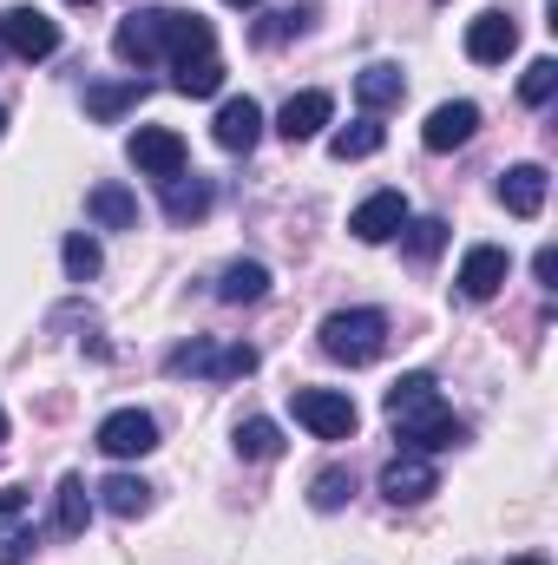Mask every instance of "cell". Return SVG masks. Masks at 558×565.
I'll return each instance as SVG.
<instances>
[{
	"label": "cell",
	"instance_id": "obj_36",
	"mask_svg": "<svg viewBox=\"0 0 558 565\" xmlns=\"http://www.w3.org/2000/svg\"><path fill=\"white\" fill-rule=\"evenodd\" d=\"M224 7H257V0H224Z\"/></svg>",
	"mask_w": 558,
	"mask_h": 565
},
{
	"label": "cell",
	"instance_id": "obj_31",
	"mask_svg": "<svg viewBox=\"0 0 558 565\" xmlns=\"http://www.w3.org/2000/svg\"><path fill=\"white\" fill-rule=\"evenodd\" d=\"M552 93H558V60H533L526 79H519V99H526V106H546Z\"/></svg>",
	"mask_w": 558,
	"mask_h": 565
},
{
	"label": "cell",
	"instance_id": "obj_25",
	"mask_svg": "<svg viewBox=\"0 0 558 565\" xmlns=\"http://www.w3.org/2000/svg\"><path fill=\"white\" fill-rule=\"evenodd\" d=\"M264 289H270V270H264V264H230V270L217 277V296H224V302H257Z\"/></svg>",
	"mask_w": 558,
	"mask_h": 565
},
{
	"label": "cell",
	"instance_id": "obj_13",
	"mask_svg": "<svg viewBox=\"0 0 558 565\" xmlns=\"http://www.w3.org/2000/svg\"><path fill=\"white\" fill-rule=\"evenodd\" d=\"M473 132H480V106H473V99H447V106L427 113L420 145H427V151H453V145H466Z\"/></svg>",
	"mask_w": 558,
	"mask_h": 565
},
{
	"label": "cell",
	"instance_id": "obj_7",
	"mask_svg": "<svg viewBox=\"0 0 558 565\" xmlns=\"http://www.w3.org/2000/svg\"><path fill=\"white\" fill-rule=\"evenodd\" d=\"M408 217H415V211H408V198H401V191H368V198L348 211V231H355L362 244H388V237H401V231H408Z\"/></svg>",
	"mask_w": 558,
	"mask_h": 565
},
{
	"label": "cell",
	"instance_id": "obj_34",
	"mask_svg": "<svg viewBox=\"0 0 558 565\" xmlns=\"http://www.w3.org/2000/svg\"><path fill=\"white\" fill-rule=\"evenodd\" d=\"M13 507H26V500H20L13 487H0V513H13Z\"/></svg>",
	"mask_w": 558,
	"mask_h": 565
},
{
	"label": "cell",
	"instance_id": "obj_21",
	"mask_svg": "<svg viewBox=\"0 0 558 565\" xmlns=\"http://www.w3.org/2000/svg\"><path fill=\"white\" fill-rule=\"evenodd\" d=\"M401 93H408V73H401V66H368V73H355V99H362L368 113L401 106Z\"/></svg>",
	"mask_w": 558,
	"mask_h": 565
},
{
	"label": "cell",
	"instance_id": "obj_6",
	"mask_svg": "<svg viewBox=\"0 0 558 565\" xmlns=\"http://www.w3.org/2000/svg\"><path fill=\"white\" fill-rule=\"evenodd\" d=\"M0 46L20 60H53L60 53V20H46L40 7H13L0 13Z\"/></svg>",
	"mask_w": 558,
	"mask_h": 565
},
{
	"label": "cell",
	"instance_id": "obj_15",
	"mask_svg": "<svg viewBox=\"0 0 558 565\" xmlns=\"http://www.w3.org/2000/svg\"><path fill=\"white\" fill-rule=\"evenodd\" d=\"M211 139L224 145V151H250V145L264 139V106L257 99H224L217 119H211Z\"/></svg>",
	"mask_w": 558,
	"mask_h": 565
},
{
	"label": "cell",
	"instance_id": "obj_12",
	"mask_svg": "<svg viewBox=\"0 0 558 565\" xmlns=\"http://www.w3.org/2000/svg\"><path fill=\"white\" fill-rule=\"evenodd\" d=\"M513 53H519L513 13H480V20H466V60H473V66H506Z\"/></svg>",
	"mask_w": 558,
	"mask_h": 565
},
{
	"label": "cell",
	"instance_id": "obj_24",
	"mask_svg": "<svg viewBox=\"0 0 558 565\" xmlns=\"http://www.w3.org/2000/svg\"><path fill=\"white\" fill-rule=\"evenodd\" d=\"M86 520H93V493H86V480H79V473H66V480H60V533H66V540H79V533H86Z\"/></svg>",
	"mask_w": 558,
	"mask_h": 565
},
{
	"label": "cell",
	"instance_id": "obj_20",
	"mask_svg": "<svg viewBox=\"0 0 558 565\" xmlns=\"http://www.w3.org/2000/svg\"><path fill=\"white\" fill-rule=\"evenodd\" d=\"M171 86H178L184 99H211V93H224V60H217V53L171 60Z\"/></svg>",
	"mask_w": 558,
	"mask_h": 565
},
{
	"label": "cell",
	"instance_id": "obj_40",
	"mask_svg": "<svg viewBox=\"0 0 558 565\" xmlns=\"http://www.w3.org/2000/svg\"><path fill=\"white\" fill-rule=\"evenodd\" d=\"M0 53H7V46H0Z\"/></svg>",
	"mask_w": 558,
	"mask_h": 565
},
{
	"label": "cell",
	"instance_id": "obj_28",
	"mask_svg": "<svg viewBox=\"0 0 558 565\" xmlns=\"http://www.w3.org/2000/svg\"><path fill=\"white\" fill-rule=\"evenodd\" d=\"M60 257H66V277H73V282H93V277H99V264H106V257H99V244H93L86 231H73V237L60 244Z\"/></svg>",
	"mask_w": 558,
	"mask_h": 565
},
{
	"label": "cell",
	"instance_id": "obj_29",
	"mask_svg": "<svg viewBox=\"0 0 558 565\" xmlns=\"http://www.w3.org/2000/svg\"><path fill=\"white\" fill-rule=\"evenodd\" d=\"M33 553V526H26V507L0 513V565H20Z\"/></svg>",
	"mask_w": 558,
	"mask_h": 565
},
{
	"label": "cell",
	"instance_id": "obj_33",
	"mask_svg": "<svg viewBox=\"0 0 558 565\" xmlns=\"http://www.w3.org/2000/svg\"><path fill=\"white\" fill-rule=\"evenodd\" d=\"M533 277H539V282H558V250H539V257H533Z\"/></svg>",
	"mask_w": 558,
	"mask_h": 565
},
{
	"label": "cell",
	"instance_id": "obj_14",
	"mask_svg": "<svg viewBox=\"0 0 558 565\" xmlns=\"http://www.w3.org/2000/svg\"><path fill=\"white\" fill-rule=\"evenodd\" d=\"M329 119H335V99H329V93H296V99L277 113V132L289 145H309V139H322Z\"/></svg>",
	"mask_w": 558,
	"mask_h": 565
},
{
	"label": "cell",
	"instance_id": "obj_16",
	"mask_svg": "<svg viewBox=\"0 0 558 565\" xmlns=\"http://www.w3.org/2000/svg\"><path fill=\"white\" fill-rule=\"evenodd\" d=\"M546 191H552L546 164H513V171L500 178V204H506L513 217H539V211H546Z\"/></svg>",
	"mask_w": 558,
	"mask_h": 565
},
{
	"label": "cell",
	"instance_id": "obj_23",
	"mask_svg": "<svg viewBox=\"0 0 558 565\" xmlns=\"http://www.w3.org/2000/svg\"><path fill=\"white\" fill-rule=\"evenodd\" d=\"M382 126L375 119H355V126H342V132H329V158H342V164H355V158H375L382 151Z\"/></svg>",
	"mask_w": 558,
	"mask_h": 565
},
{
	"label": "cell",
	"instance_id": "obj_27",
	"mask_svg": "<svg viewBox=\"0 0 558 565\" xmlns=\"http://www.w3.org/2000/svg\"><path fill=\"white\" fill-rule=\"evenodd\" d=\"M348 493H355V473H348V467H322L315 487H309V507H315V513H335Z\"/></svg>",
	"mask_w": 558,
	"mask_h": 565
},
{
	"label": "cell",
	"instance_id": "obj_11",
	"mask_svg": "<svg viewBox=\"0 0 558 565\" xmlns=\"http://www.w3.org/2000/svg\"><path fill=\"white\" fill-rule=\"evenodd\" d=\"M99 447H106L112 460H144V454L158 447V422H151L144 408H119V415L99 422Z\"/></svg>",
	"mask_w": 558,
	"mask_h": 565
},
{
	"label": "cell",
	"instance_id": "obj_32",
	"mask_svg": "<svg viewBox=\"0 0 558 565\" xmlns=\"http://www.w3.org/2000/svg\"><path fill=\"white\" fill-rule=\"evenodd\" d=\"M309 20H315V7H282V13H270V20L257 26V40H264V46H277V40H289V33H302Z\"/></svg>",
	"mask_w": 558,
	"mask_h": 565
},
{
	"label": "cell",
	"instance_id": "obj_8",
	"mask_svg": "<svg viewBox=\"0 0 558 565\" xmlns=\"http://www.w3.org/2000/svg\"><path fill=\"white\" fill-rule=\"evenodd\" d=\"M126 158L139 164L144 178H158V184H164V178H178V171H184V158H191V151H184V139H178L171 126H139V132L126 139Z\"/></svg>",
	"mask_w": 558,
	"mask_h": 565
},
{
	"label": "cell",
	"instance_id": "obj_2",
	"mask_svg": "<svg viewBox=\"0 0 558 565\" xmlns=\"http://www.w3.org/2000/svg\"><path fill=\"white\" fill-rule=\"evenodd\" d=\"M382 349H388V316L382 309H335L322 322V355L329 362L368 369V362H382Z\"/></svg>",
	"mask_w": 558,
	"mask_h": 565
},
{
	"label": "cell",
	"instance_id": "obj_26",
	"mask_svg": "<svg viewBox=\"0 0 558 565\" xmlns=\"http://www.w3.org/2000/svg\"><path fill=\"white\" fill-rule=\"evenodd\" d=\"M237 454H244V460H277L282 454V427L264 422V415H250V422L237 427Z\"/></svg>",
	"mask_w": 558,
	"mask_h": 565
},
{
	"label": "cell",
	"instance_id": "obj_39",
	"mask_svg": "<svg viewBox=\"0 0 558 565\" xmlns=\"http://www.w3.org/2000/svg\"><path fill=\"white\" fill-rule=\"evenodd\" d=\"M73 7H93V0H73Z\"/></svg>",
	"mask_w": 558,
	"mask_h": 565
},
{
	"label": "cell",
	"instance_id": "obj_10",
	"mask_svg": "<svg viewBox=\"0 0 558 565\" xmlns=\"http://www.w3.org/2000/svg\"><path fill=\"white\" fill-rule=\"evenodd\" d=\"M506 277H513V257H506L500 244H473V250L460 257V277H453V282H460V296H466V302H493Z\"/></svg>",
	"mask_w": 558,
	"mask_h": 565
},
{
	"label": "cell",
	"instance_id": "obj_3",
	"mask_svg": "<svg viewBox=\"0 0 558 565\" xmlns=\"http://www.w3.org/2000/svg\"><path fill=\"white\" fill-rule=\"evenodd\" d=\"M257 369L250 342H184L164 355V375H197V382H237Z\"/></svg>",
	"mask_w": 558,
	"mask_h": 565
},
{
	"label": "cell",
	"instance_id": "obj_30",
	"mask_svg": "<svg viewBox=\"0 0 558 565\" xmlns=\"http://www.w3.org/2000/svg\"><path fill=\"white\" fill-rule=\"evenodd\" d=\"M440 244H447V224H440V217H408V257H415V264H433Z\"/></svg>",
	"mask_w": 558,
	"mask_h": 565
},
{
	"label": "cell",
	"instance_id": "obj_5",
	"mask_svg": "<svg viewBox=\"0 0 558 565\" xmlns=\"http://www.w3.org/2000/svg\"><path fill=\"white\" fill-rule=\"evenodd\" d=\"M289 402H296V422L309 427L315 440H355V427H362L355 402L342 388H296Z\"/></svg>",
	"mask_w": 558,
	"mask_h": 565
},
{
	"label": "cell",
	"instance_id": "obj_9",
	"mask_svg": "<svg viewBox=\"0 0 558 565\" xmlns=\"http://www.w3.org/2000/svg\"><path fill=\"white\" fill-rule=\"evenodd\" d=\"M427 493H440V473H433L427 454H395V460L382 467V500H388V507H420Z\"/></svg>",
	"mask_w": 558,
	"mask_h": 565
},
{
	"label": "cell",
	"instance_id": "obj_19",
	"mask_svg": "<svg viewBox=\"0 0 558 565\" xmlns=\"http://www.w3.org/2000/svg\"><path fill=\"white\" fill-rule=\"evenodd\" d=\"M86 211H93L99 231H132V224H139V198H132L126 184H93V191H86Z\"/></svg>",
	"mask_w": 558,
	"mask_h": 565
},
{
	"label": "cell",
	"instance_id": "obj_37",
	"mask_svg": "<svg viewBox=\"0 0 558 565\" xmlns=\"http://www.w3.org/2000/svg\"><path fill=\"white\" fill-rule=\"evenodd\" d=\"M0 132H7V106H0Z\"/></svg>",
	"mask_w": 558,
	"mask_h": 565
},
{
	"label": "cell",
	"instance_id": "obj_1",
	"mask_svg": "<svg viewBox=\"0 0 558 565\" xmlns=\"http://www.w3.org/2000/svg\"><path fill=\"white\" fill-rule=\"evenodd\" d=\"M388 422L408 440V454H447V447L466 440V422L440 402L433 375H401V382L388 388Z\"/></svg>",
	"mask_w": 558,
	"mask_h": 565
},
{
	"label": "cell",
	"instance_id": "obj_38",
	"mask_svg": "<svg viewBox=\"0 0 558 565\" xmlns=\"http://www.w3.org/2000/svg\"><path fill=\"white\" fill-rule=\"evenodd\" d=\"M0 440H7V415H0Z\"/></svg>",
	"mask_w": 558,
	"mask_h": 565
},
{
	"label": "cell",
	"instance_id": "obj_4",
	"mask_svg": "<svg viewBox=\"0 0 558 565\" xmlns=\"http://www.w3.org/2000/svg\"><path fill=\"white\" fill-rule=\"evenodd\" d=\"M112 53L126 66H151V60H171V7H144V13H126L119 33H112Z\"/></svg>",
	"mask_w": 558,
	"mask_h": 565
},
{
	"label": "cell",
	"instance_id": "obj_18",
	"mask_svg": "<svg viewBox=\"0 0 558 565\" xmlns=\"http://www.w3.org/2000/svg\"><path fill=\"white\" fill-rule=\"evenodd\" d=\"M204 211H211V178H197V171H191V178H184V171L164 178V217H171V224H197Z\"/></svg>",
	"mask_w": 558,
	"mask_h": 565
},
{
	"label": "cell",
	"instance_id": "obj_22",
	"mask_svg": "<svg viewBox=\"0 0 558 565\" xmlns=\"http://www.w3.org/2000/svg\"><path fill=\"white\" fill-rule=\"evenodd\" d=\"M99 507L119 513V520H139L144 507H151V487H144L139 473H112V480H99Z\"/></svg>",
	"mask_w": 558,
	"mask_h": 565
},
{
	"label": "cell",
	"instance_id": "obj_35",
	"mask_svg": "<svg viewBox=\"0 0 558 565\" xmlns=\"http://www.w3.org/2000/svg\"><path fill=\"white\" fill-rule=\"evenodd\" d=\"M506 565H546V559L539 553H519V559H506Z\"/></svg>",
	"mask_w": 558,
	"mask_h": 565
},
{
	"label": "cell",
	"instance_id": "obj_17",
	"mask_svg": "<svg viewBox=\"0 0 558 565\" xmlns=\"http://www.w3.org/2000/svg\"><path fill=\"white\" fill-rule=\"evenodd\" d=\"M144 93H151V86H144L139 73H132V79H99V86H86V113H93L99 126H112L119 113H132V106H139Z\"/></svg>",
	"mask_w": 558,
	"mask_h": 565
}]
</instances>
